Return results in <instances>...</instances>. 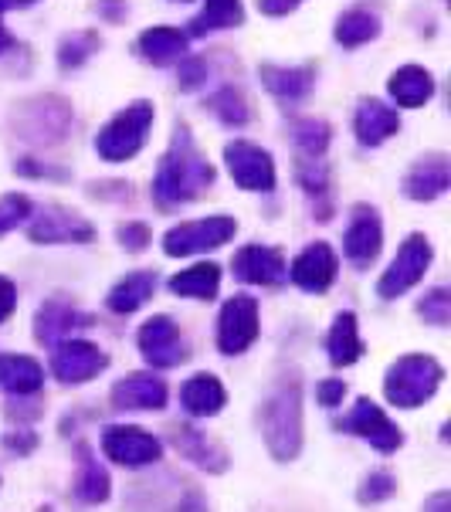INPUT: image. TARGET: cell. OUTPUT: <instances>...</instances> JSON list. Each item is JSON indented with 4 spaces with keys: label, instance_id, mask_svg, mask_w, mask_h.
Segmentation results:
<instances>
[{
    "label": "cell",
    "instance_id": "cell-1",
    "mask_svg": "<svg viewBox=\"0 0 451 512\" xmlns=\"http://www.w3.org/2000/svg\"><path fill=\"white\" fill-rule=\"evenodd\" d=\"M214 180V170L211 163L197 153V146L190 143L187 133H180L173 140L170 153L163 156L160 170H156V180H153V197L160 201L163 207H177V204H187L194 201L201 190Z\"/></svg>",
    "mask_w": 451,
    "mask_h": 512
},
{
    "label": "cell",
    "instance_id": "cell-2",
    "mask_svg": "<svg viewBox=\"0 0 451 512\" xmlns=\"http://www.w3.org/2000/svg\"><path fill=\"white\" fill-rule=\"evenodd\" d=\"M265 445L279 462H292L302 448V401L299 384H282L262 404Z\"/></svg>",
    "mask_w": 451,
    "mask_h": 512
},
{
    "label": "cell",
    "instance_id": "cell-3",
    "mask_svg": "<svg viewBox=\"0 0 451 512\" xmlns=\"http://www.w3.org/2000/svg\"><path fill=\"white\" fill-rule=\"evenodd\" d=\"M441 380H445V370H441V363L435 357L411 353V357H401L387 370L384 394L394 407H418L428 397H435Z\"/></svg>",
    "mask_w": 451,
    "mask_h": 512
},
{
    "label": "cell",
    "instance_id": "cell-4",
    "mask_svg": "<svg viewBox=\"0 0 451 512\" xmlns=\"http://www.w3.org/2000/svg\"><path fill=\"white\" fill-rule=\"evenodd\" d=\"M150 123H153L150 102H133V106L123 109L106 129H102L99 140H95V150H99L102 160H109V163L129 160V156H136L143 150Z\"/></svg>",
    "mask_w": 451,
    "mask_h": 512
},
{
    "label": "cell",
    "instance_id": "cell-5",
    "mask_svg": "<svg viewBox=\"0 0 451 512\" xmlns=\"http://www.w3.org/2000/svg\"><path fill=\"white\" fill-rule=\"evenodd\" d=\"M238 231L234 218H224V214H214V218L204 221H190V224H177L173 231H167L163 238V251L170 258H184V255H201V251L221 248L228 245Z\"/></svg>",
    "mask_w": 451,
    "mask_h": 512
},
{
    "label": "cell",
    "instance_id": "cell-6",
    "mask_svg": "<svg viewBox=\"0 0 451 512\" xmlns=\"http://www.w3.org/2000/svg\"><path fill=\"white\" fill-rule=\"evenodd\" d=\"M428 265H431L428 238H424V234H411V238L401 245V251H397V258L390 262V268L384 272L377 292L384 295V299H397V295H404L411 285H418L424 279Z\"/></svg>",
    "mask_w": 451,
    "mask_h": 512
},
{
    "label": "cell",
    "instance_id": "cell-7",
    "mask_svg": "<svg viewBox=\"0 0 451 512\" xmlns=\"http://www.w3.org/2000/svg\"><path fill=\"white\" fill-rule=\"evenodd\" d=\"M258 336V302L251 295H234L218 316V350L234 357L245 353Z\"/></svg>",
    "mask_w": 451,
    "mask_h": 512
},
{
    "label": "cell",
    "instance_id": "cell-8",
    "mask_svg": "<svg viewBox=\"0 0 451 512\" xmlns=\"http://www.w3.org/2000/svg\"><path fill=\"white\" fill-rule=\"evenodd\" d=\"M102 451H106V455L116 465L143 468V465L160 462L163 445L150 435V431H143V428H129V424H112V428L102 431Z\"/></svg>",
    "mask_w": 451,
    "mask_h": 512
},
{
    "label": "cell",
    "instance_id": "cell-9",
    "mask_svg": "<svg viewBox=\"0 0 451 512\" xmlns=\"http://www.w3.org/2000/svg\"><path fill=\"white\" fill-rule=\"evenodd\" d=\"M224 160L234 177V184L245 190H272L275 187V163L262 146L234 140L224 146Z\"/></svg>",
    "mask_w": 451,
    "mask_h": 512
},
{
    "label": "cell",
    "instance_id": "cell-10",
    "mask_svg": "<svg viewBox=\"0 0 451 512\" xmlns=\"http://www.w3.org/2000/svg\"><path fill=\"white\" fill-rule=\"evenodd\" d=\"M140 350L150 367H177V363L187 360V343L180 340V329L173 326L170 316H153L146 319L140 329Z\"/></svg>",
    "mask_w": 451,
    "mask_h": 512
},
{
    "label": "cell",
    "instance_id": "cell-11",
    "mask_svg": "<svg viewBox=\"0 0 451 512\" xmlns=\"http://www.w3.org/2000/svg\"><path fill=\"white\" fill-rule=\"evenodd\" d=\"M343 428L353 431V435H360L363 441H370L380 455H390V451H397L404 445L401 428H397V424L390 421L370 397H360L357 407H353V414L343 421Z\"/></svg>",
    "mask_w": 451,
    "mask_h": 512
},
{
    "label": "cell",
    "instance_id": "cell-12",
    "mask_svg": "<svg viewBox=\"0 0 451 512\" xmlns=\"http://www.w3.org/2000/svg\"><path fill=\"white\" fill-rule=\"evenodd\" d=\"M106 367H109L106 353L85 340L58 343L55 357H51V370H55V377L62 384H85V380H92L95 373H102Z\"/></svg>",
    "mask_w": 451,
    "mask_h": 512
},
{
    "label": "cell",
    "instance_id": "cell-13",
    "mask_svg": "<svg viewBox=\"0 0 451 512\" xmlns=\"http://www.w3.org/2000/svg\"><path fill=\"white\" fill-rule=\"evenodd\" d=\"M163 404H167V384L153 373H129L112 387L116 411H160Z\"/></svg>",
    "mask_w": 451,
    "mask_h": 512
},
{
    "label": "cell",
    "instance_id": "cell-14",
    "mask_svg": "<svg viewBox=\"0 0 451 512\" xmlns=\"http://www.w3.org/2000/svg\"><path fill=\"white\" fill-rule=\"evenodd\" d=\"M234 275L241 282L251 285H282L289 279V268H285L282 255L275 248H262V245H248L234 255Z\"/></svg>",
    "mask_w": 451,
    "mask_h": 512
},
{
    "label": "cell",
    "instance_id": "cell-15",
    "mask_svg": "<svg viewBox=\"0 0 451 512\" xmlns=\"http://www.w3.org/2000/svg\"><path fill=\"white\" fill-rule=\"evenodd\" d=\"M336 255H333V248L323 245V241H316V245H309L302 255L292 262V282L299 285V289H306V292H326L329 285H333L336 279Z\"/></svg>",
    "mask_w": 451,
    "mask_h": 512
},
{
    "label": "cell",
    "instance_id": "cell-16",
    "mask_svg": "<svg viewBox=\"0 0 451 512\" xmlns=\"http://www.w3.org/2000/svg\"><path fill=\"white\" fill-rule=\"evenodd\" d=\"M31 241H45V245H55V241H89L92 238V228L85 218H78V214L65 211V207H48V211H41L34 224L28 228Z\"/></svg>",
    "mask_w": 451,
    "mask_h": 512
},
{
    "label": "cell",
    "instance_id": "cell-17",
    "mask_svg": "<svg viewBox=\"0 0 451 512\" xmlns=\"http://www.w3.org/2000/svg\"><path fill=\"white\" fill-rule=\"evenodd\" d=\"M343 248L357 268H367L380 255V221L370 207L360 204L357 211H353V221H350V231H346V238H343Z\"/></svg>",
    "mask_w": 451,
    "mask_h": 512
},
{
    "label": "cell",
    "instance_id": "cell-18",
    "mask_svg": "<svg viewBox=\"0 0 451 512\" xmlns=\"http://www.w3.org/2000/svg\"><path fill=\"white\" fill-rule=\"evenodd\" d=\"M448 160L445 156H431V160H421L418 167L407 173L404 180V194L411 197V201H435L448 190Z\"/></svg>",
    "mask_w": 451,
    "mask_h": 512
},
{
    "label": "cell",
    "instance_id": "cell-19",
    "mask_svg": "<svg viewBox=\"0 0 451 512\" xmlns=\"http://www.w3.org/2000/svg\"><path fill=\"white\" fill-rule=\"evenodd\" d=\"M180 401H184L190 418H211V414H218L224 407L228 394H224L218 377H211V373H197V377H190L184 384V390H180Z\"/></svg>",
    "mask_w": 451,
    "mask_h": 512
},
{
    "label": "cell",
    "instance_id": "cell-20",
    "mask_svg": "<svg viewBox=\"0 0 451 512\" xmlns=\"http://www.w3.org/2000/svg\"><path fill=\"white\" fill-rule=\"evenodd\" d=\"M353 129H357L360 143L377 146V143H384L387 136H394L397 129H401V119H397V112L387 109L384 102L370 99V102H360L357 119H353Z\"/></svg>",
    "mask_w": 451,
    "mask_h": 512
},
{
    "label": "cell",
    "instance_id": "cell-21",
    "mask_svg": "<svg viewBox=\"0 0 451 512\" xmlns=\"http://www.w3.org/2000/svg\"><path fill=\"white\" fill-rule=\"evenodd\" d=\"M34 333H38L41 343H58L65 333H72L75 326H89V316H82L78 309H72L62 299H51L38 309V319H34Z\"/></svg>",
    "mask_w": 451,
    "mask_h": 512
},
{
    "label": "cell",
    "instance_id": "cell-22",
    "mask_svg": "<svg viewBox=\"0 0 451 512\" xmlns=\"http://www.w3.org/2000/svg\"><path fill=\"white\" fill-rule=\"evenodd\" d=\"M326 353L336 367H350V363H357L363 357V340L357 333V316L353 312H340L336 316V323L326 336Z\"/></svg>",
    "mask_w": 451,
    "mask_h": 512
},
{
    "label": "cell",
    "instance_id": "cell-23",
    "mask_svg": "<svg viewBox=\"0 0 451 512\" xmlns=\"http://www.w3.org/2000/svg\"><path fill=\"white\" fill-rule=\"evenodd\" d=\"M390 95L397 99V106L414 109V106H424V102L435 95V82H431V75L424 72V68L404 65L401 72H394V78H390Z\"/></svg>",
    "mask_w": 451,
    "mask_h": 512
},
{
    "label": "cell",
    "instance_id": "cell-24",
    "mask_svg": "<svg viewBox=\"0 0 451 512\" xmlns=\"http://www.w3.org/2000/svg\"><path fill=\"white\" fill-rule=\"evenodd\" d=\"M312 78H316V72H312L309 65L306 68H275V65L262 68L265 89L272 95H279L282 102H299L302 95H309Z\"/></svg>",
    "mask_w": 451,
    "mask_h": 512
},
{
    "label": "cell",
    "instance_id": "cell-25",
    "mask_svg": "<svg viewBox=\"0 0 451 512\" xmlns=\"http://www.w3.org/2000/svg\"><path fill=\"white\" fill-rule=\"evenodd\" d=\"M45 380L38 360L31 357H0V390L7 394H34Z\"/></svg>",
    "mask_w": 451,
    "mask_h": 512
},
{
    "label": "cell",
    "instance_id": "cell-26",
    "mask_svg": "<svg viewBox=\"0 0 451 512\" xmlns=\"http://www.w3.org/2000/svg\"><path fill=\"white\" fill-rule=\"evenodd\" d=\"M156 289V275L153 272H133V275H126L123 282H116L112 285V292H109V309L112 312H119V316H126V312H136L143 306L146 299L153 295Z\"/></svg>",
    "mask_w": 451,
    "mask_h": 512
},
{
    "label": "cell",
    "instance_id": "cell-27",
    "mask_svg": "<svg viewBox=\"0 0 451 512\" xmlns=\"http://www.w3.org/2000/svg\"><path fill=\"white\" fill-rule=\"evenodd\" d=\"M173 445H177L180 455H187L194 465L211 468V472H224V465H228V455H224L218 445H211V441H207L201 431H194V428H177Z\"/></svg>",
    "mask_w": 451,
    "mask_h": 512
},
{
    "label": "cell",
    "instance_id": "cell-28",
    "mask_svg": "<svg viewBox=\"0 0 451 512\" xmlns=\"http://www.w3.org/2000/svg\"><path fill=\"white\" fill-rule=\"evenodd\" d=\"M140 51L146 62L170 65L187 51V34H180L177 28H150L140 38Z\"/></svg>",
    "mask_w": 451,
    "mask_h": 512
},
{
    "label": "cell",
    "instance_id": "cell-29",
    "mask_svg": "<svg viewBox=\"0 0 451 512\" xmlns=\"http://www.w3.org/2000/svg\"><path fill=\"white\" fill-rule=\"evenodd\" d=\"M241 0H207L204 11L190 21V34L194 38H204L211 31H224V28H238L241 24Z\"/></svg>",
    "mask_w": 451,
    "mask_h": 512
},
{
    "label": "cell",
    "instance_id": "cell-30",
    "mask_svg": "<svg viewBox=\"0 0 451 512\" xmlns=\"http://www.w3.org/2000/svg\"><path fill=\"white\" fill-rule=\"evenodd\" d=\"M221 285V268L218 265H194L187 272L173 275L170 289L177 295H190V299H214Z\"/></svg>",
    "mask_w": 451,
    "mask_h": 512
},
{
    "label": "cell",
    "instance_id": "cell-31",
    "mask_svg": "<svg viewBox=\"0 0 451 512\" xmlns=\"http://www.w3.org/2000/svg\"><path fill=\"white\" fill-rule=\"evenodd\" d=\"M377 31H380V24H377L374 14L350 11V14L340 17V24H336V41L346 48H357V45H363V41L377 38Z\"/></svg>",
    "mask_w": 451,
    "mask_h": 512
},
{
    "label": "cell",
    "instance_id": "cell-32",
    "mask_svg": "<svg viewBox=\"0 0 451 512\" xmlns=\"http://www.w3.org/2000/svg\"><path fill=\"white\" fill-rule=\"evenodd\" d=\"M75 496L82 499V502H106L109 499V475H106V468H99V462H92L89 455H85L82 472H78Z\"/></svg>",
    "mask_w": 451,
    "mask_h": 512
},
{
    "label": "cell",
    "instance_id": "cell-33",
    "mask_svg": "<svg viewBox=\"0 0 451 512\" xmlns=\"http://www.w3.org/2000/svg\"><path fill=\"white\" fill-rule=\"evenodd\" d=\"M211 109L218 112V119H221V123H228V126H245L248 123V106L234 89H224V92L214 95Z\"/></svg>",
    "mask_w": 451,
    "mask_h": 512
},
{
    "label": "cell",
    "instance_id": "cell-34",
    "mask_svg": "<svg viewBox=\"0 0 451 512\" xmlns=\"http://www.w3.org/2000/svg\"><path fill=\"white\" fill-rule=\"evenodd\" d=\"M24 218H31V201H28V197H21V194L0 197V238H4L7 231H14Z\"/></svg>",
    "mask_w": 451,
    "mask_h": 512
},
{
    "label": "cell",
    "instance_id": "cell-35",
    "mask_svg": "<svg viewBox=\"0 0 451 512\" xmlns=\"http://www.w3.org/2000/svg\"><path fill=\"white\" fill-rule=\"evenodd\" d=\"M296 143L309 156H319L329 146V126L319 123V119H306V123L296 126Z\"/></svg>",
    "mask_w": 451,
    "mask_h": 512
},
{
    "label": "cell",
    "instance_id": "cell-36",
    "mask_svg": "<svg viewBox=\"0 0 451 512\" xmlns=\"http://www.w3.org/2000/svg\"><path fill=\"white\" fill-rule=\"evenodd\" d=\"M418 309H421V316L428 319L431 326H448V319H451V295H448V289L428 292Z\"/></svg>",
    "mask_w": 451,
    "mask_h": 512
},
{
    "label": "cell",
    "instance_id": "cell-37",
    "mask_svg": "<svg viewBox=\"0 0 451 512\" xmlns=\"http://www.w3.org/2000/svg\"><path fill=\"white\" fill-rule=\"evenodd\" d=\"M394 489H397L394 475L374 472L370 479H363V485H360V502H363V506H374V502H384V499L394 496Z\"/></svg>",
    "mask_w": 451,
    "mask_h": 512
},
{
    "label": "cell",
    "instance_id": "cell-38",
    "mask_svg": "<svg viewBox=\"0 0 451 512\" xmlns=\"http://www.w3.org/2000/svg\"><path fill=\"white\" fill-rule=\"evenodd\" d=\"M95 48V34H75V38H68L62 45V65H78L85 62V55Z\"/></svg>",
    "mask_w": 451,
    "mask_h": 512
},
{
    "label": "cell",
    "instance_id": "cell-39",
    "mask_svg": "<svg viewBox=\"0 0 451 512\" xmlns=\"http://www.w3.org/2000/svg\"><path fill=\"white\" fill-rule=\"evenodd\" d=\"M119 241H123L129 251H143L150 245V231H146L143 224H126V228H119Z\"/></svg>",
    "mask_w": 451,
    "mask_h": 512
},
{
    "label": "cell",
    "instance_id": "cell-40",
    "mask_svg": "<svg viewBox=\"0 0 451 512\" xmlns=\"http://www.w3.org/2000/svg\"><path fill=\"white\" fill-rule=\"evenodd\" d=\"M316 397H319V404L323 407H336L346 397V384L343 380H323L316 390Z\"/></svg>",
    "mask_w": 451,
    "mask_h": 512
},
{
    "label": "cell",
    "instance_id": "cell-41",
    "mask_svg": "<svg viewBox=\"0 0 451 512\" xmlns=\"http://www.w3.org/2000/svg\"><path fill=\"white\" fill-rule=\"evenodd\" d=\"M14 302H17V292H14V285L7 282V279H0V323H4L7 316L14 312Z\"/></svg>",
    "mask_w": 451,
    "mask_h": 512
},
{
    "label": "cell",
    "instance_id": "cell-42",
    "mask_svg": "<svg viewBox=\"0 0 451 512\" xmlns=\"http://www.w3.org/2000/svg\"><path fill=\"white\" fill-rule=\"evenodd\" d=\"M299 4H302V0H258V7H262L265 14H272V17H279V14H289V11H296Z\"/></svg>",
    "mask_w": 451,
    "mask_h": 512
},
{
    "label": "cell",
    "instance_id": "cell-43",
    "mask_svg": "<svg viewBox=\"0 0 451 512\" xmlns=\"http://www.w3.org/2000/svg\"><path fill=\"white\" fill-rule=\"evenodd\" d=\"M424 512H451V496H448V492L431 496L428 502H424Z\"/></svg>",
    "mask_w": 451,
    "mask_h": 512
},
{
    "label": "cell",
    "instance_id": "cell-44",
    "mask_svg": "<svg viewBox=\"0 0 451 512\" xmlns=\"http://www.w3.org/2000/svg\"><path fill=\"white\" fill-rule=\"evenodd\" d=\"M34 0H0V11H17V7H31Z\"/></svg>",
    "mask_w": 451,
    "mask_h": 512
},
{
    "label": "cell",
    "instance_id": "cell-45",
    "mask_svg": "<svg viewBox=\"0 0 451 512\" xmlns=\"http://www.w3.org/2000/svg\"><path fill=\"white\" fill-rule=\"evenodd\" d=\"M4 48H11V34H7V28L0 24V51H4Z\"/></svg>",
    "mask_w": 451,
    "mask_h": 512
}]
</instances>
